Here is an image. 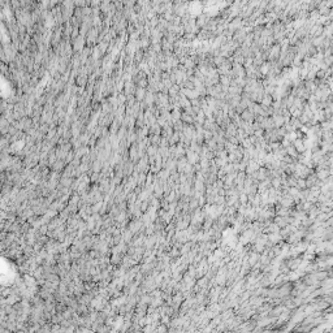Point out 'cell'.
Instances as JSON below:
<instances>
[{
  "label": "cell",
  "instance_id": "cell-1",
  "mask_svg": "<svg viewBox=\"0 0 333 333\" xmlns=\"http://www.w3.org/2000/svg\"><path fill=\"white\" fill-rule=\"evenodd\" d=\"M189 10L193 16H199L202 13V10H203V4L199 0H194V2L189 4Z\"/></svg>",
  "mask_w": 333,
  "mask_h": 333
}]
</instances>
